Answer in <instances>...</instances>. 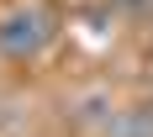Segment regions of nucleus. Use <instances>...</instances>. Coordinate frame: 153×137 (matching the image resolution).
Listing matches in <instances>:
<instances>
[{"label": "nucleus", "instance_id": "nucleus-1", "mask_svg": "<svg viewBox=\"0 0 153 137\" xmlns=\"http://www.w3.org/2000/svg\"><path fill=\"white\" fill-rule=\"evenodd\" d=\"M53 42V16L42 5H11L0 16V58L5 63H37Z\"/></svg>", "mask_w": 153, "mask_h": 137}, {"label": "nucleus", "instance_id": "nucleus-3", "mask_svg": "<svg viewBox=\"0 0 153 137\" xmlns=\"http://www.w3.org/2000/svg\"><path fill=\"white\" fill-rule=\"evenodd\" d=\"M122 11H132V16H153V0H116Z\"/></svg>", "mask_w": 153, "mask_h": 137}, {"label": "nucleus", "instance_id": "nucleus-2", "mask_svg": "<svg viewBox=\"0 0 153 137\" xmlns=\"http://www.w3.org/2000/svg\"><path fill=\"white\" fill-rule=\"evenodd\" d=\"M106 137H153V106H127V111H111Z\"/></svg>", "mask_w": 153, "mask_h": 137}]
</instances>
